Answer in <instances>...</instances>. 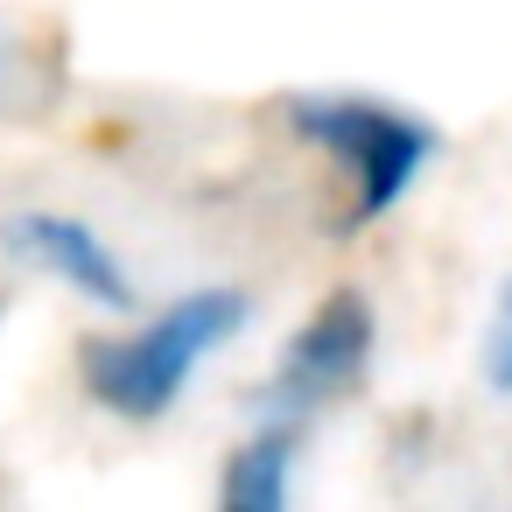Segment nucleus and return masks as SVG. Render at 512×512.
Masks as SVG:
<instances>
[{
	"label": "nucleus",
	"mask_w": 512,
	"mask_h": 512,
	"mask_svg": "<svg viewBox=\"0 0 512 512\" xmlns=\"http://www.w3.org/2000/svg\"><path fill=\"white\" fill-rule=\"evenodd\" d=\"M8 253L15 260H29V267H43V274H57V281H71V288H85L92 302H106V309H127L134 302V288H127V274L113 267V253L85 232V225H71V218H15L8 225Z\"/></svg>",
	"instance_id": "20e7f679"
},
{
	"label": "nucleus",
	"mask_w": 512,
	"mask_h": 512,
	"mask_svg": "<svg viewBox=\"0 0 512 512\" xmlns=\"http://www.w3.org/2000/svg\"><path fill=\"white\" fill-rule=\"evenodd\" d=\"M365 358H372V309H365L358 295H330V302L309 316V330L288 344V358H281L267 400H274V407H316V400L344 393V386L365 372Z\"/></svg>",
	"instance_id": "7ed1b4c3"
},
{
	"label": "nucleus",
	"mask_w": 512,
	"mask_h": 512,
	"mask_svg": "<svg viewBox=\"0 0 512 512\" xmlns=\"http://www.w3.org/2000/svg\"><path fill=\"white\" fill-rule=\"evenodd\" d=\"M288 120H295V134L323 141L337 162L358 169V218H379L386 204H400L414 169L435 148L428 127H414V120H400L372 99H295Z\"/></svg>",
	"instance_id": "f03ea898"
},
{
	"label": "nucleus",
	"mask_w": 512,
	"mask_h": 512,
	"mask_svg": "<svg viewBox=\"0 0 512 512\" xmlns=\"http://www.w3.org/2000/svg\"><path fill=\"white\" fill-rule=\"evenodd\" d=\"M246 323V295L232 288H204L190 302H176L169 316H155L141 337L127 344H92L85 351V386L113 407V414H162L176 400V386Z\"/></svg>",
	"instance_id": "f257e3e1"
},
{
	"label": "nucleus",
	"mask_w": 512,
	"mask_h": 512,
	"mask_svg": "<svg viewBox=\"0 0 512 512\" xmlns=\"http://www.w3.org/2000/svg\"><path fill=\"white\" fill-rule=\"evenodd\" d=\"M0 316H8V295H0Z\"/></svg>",
	"instance_id": "0eeeda50"
},
{
	"label": "nucleus",
	"mask_w": 512,
	"mask_h": 512,
	"mask_svg": "<svg viewBox=\"0 0 512 512\" xmlns=\"http://www.w3.org/2000/svg\"><path fill=\"white\" fill-rule=\"evenodd\" d=\"M484 386L491 393H512V288L498 295V309L484 323Z\"/></svg>",
	"instance_id": "423d86ee"
},
{
	"label": "nucleus",
	"mask_w": 512,
	"mask_h": 512,
	"mask_svg": "<svg viewBox=\"0 0 512 512\" xmlns=\"http://www.w3.org/2000/svg\"><path fill=\"white\" fill-rule=\"evenodd\" d=\"M288 449H295V435L288 428H267L246 456H232L225 505L232 512H281V498H288Z\"/></svg>",
	"instance_id": "39448f33"
}]
</instances>
